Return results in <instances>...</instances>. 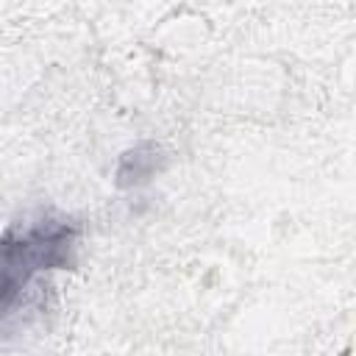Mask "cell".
I'll return each instance as SVG.
<instances>
[{"instance_id":"1","label":"cell","mask_w":356,"mask_h":356,"mask_svg":"<svg viewBox=\"0 0 356 356\" xmlns=\"http://www.w3.org/2000/svg\"><path fill=\"white\" fill-rule=\"evenodd\" d=\"M78 242H81V225L61 214H42L33 222L14 225L6 231L0 248L3 320H8L14 309L25 303L33 286H39L44 278L75 267Z\"/></svg>"},{"instance_id":"2","label":"cell","mask_w":356,"mask_h":356,"mask_svg":"<svg viewBox=\"0 0 356 356\" xmlns=\"http://www.w3.org/2000/svg\"><path fill=\"white\" fill-rule=\"evenodd\" d=\"M156 170H159V147L150 142H142L134 150L122 153V159L117 164V186H122V189L139 186V184L150 181L156 175Z\"/></svg>"}]
</instances>
